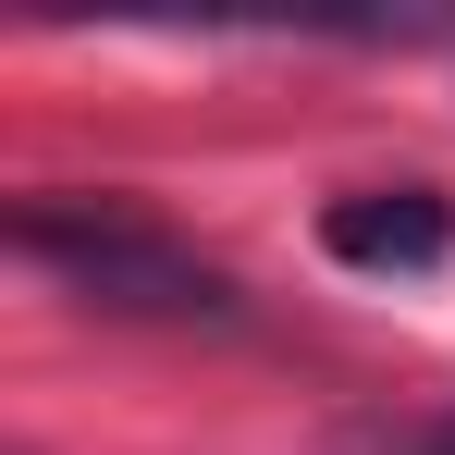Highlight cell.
Returning a JSON list of instances; mask_svg holds the SVG:
<instances>
[{"instance_id":"1","label":"cell","mask_w":455,"mask_h":455,"mask_svg":"<svg viewBox=\"0 0 455 455\" xmlns=\"http://www.w3.org/2000/svg\"><path fill=\"white\" fill-rule=\"evenodd\" d=\"M0 234H12V259H37L62 296L111 307V320H234V283L160 222H136L124 197H12Z\"/></svg>"},{"instance_id":"2","label":"cell","mask_w":455,"mask_h":455,"mask_svg":"<svg viewBox=\"0 0 455 455\" xmlns=\"http://www.w3.org/2000/svg\"><path fill=\"white\" fill-rule=\"evenodd\" d=\"M320 246L345 271H443L455 259V210L431 185H370V197H332L320 210Z\"/></svg>"},{"instance_id":"3","label":"cell","mask_w":455,"mask_h":455,"mask_svg":"<svg viewBox=\"0 0 455 455\" xmlns=\"http://www.w3.org/2000/svg\"><path fill=\"white\" fill-rule=\"evenodd\" d=\"M332 455H455V419H357L332 431Z\"/></svg>"}]
</instances>
